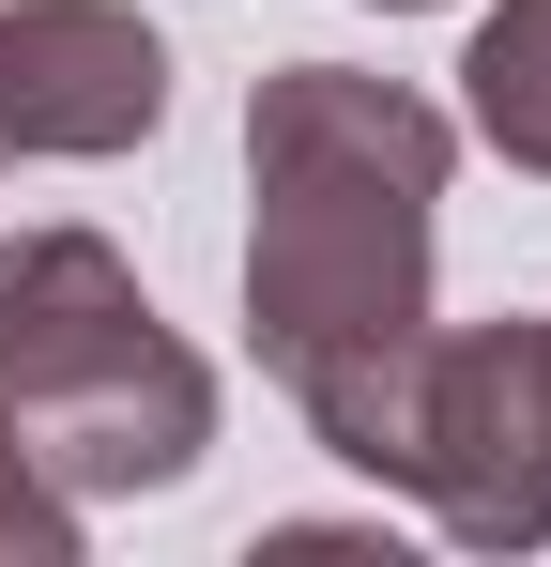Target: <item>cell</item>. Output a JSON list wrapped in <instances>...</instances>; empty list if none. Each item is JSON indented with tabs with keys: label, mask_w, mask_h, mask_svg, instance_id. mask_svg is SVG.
Instances as JSON below:
<instances>
[{
	"label": "cell",
	"mask_w": 551,
	"mask_h": 567,
	"mask_svg": "<svg viewBox=\"0 0 551 567\" xmlns=\"http://www.w3.org/2000/svg\"><path fill=\"white\" fill-rule=\"evenodd\" d=\"M459 123L551 185V0H490L475 47H459Z\"/></svg>",
	"instance_id": "cell-5"
},
{
	"label": "cell",
	"mask_w": 551,
	"mask_h": 567,
	"mask_svg": "<svg viewBox=\"0 0 551 567\" xmlns=\"http://www.w3.org/2000/svg\"><path fill=\"white\" fill-rule=\"evenodd\" d=\"M383 491H414L459 553H537L551 537V307L414 338Z\"/></svg>",
	"instance_id": "cell-3"
},
{
	"label": "cell",
	"mask_w": 551,
	"mask_h": 567,
	"mask_svg": "<svg viewBox=\"0 0 551 567\" xmlns=\"http://www.w3.org/2000/svg\"><path fill=\"white\" fill-rule=\"evenodd\" d=\"M383 16H445V0H383Z\"/></svg>",
	"instance_id": "cell-7"
},
{
	"label": "cell",
	"mask_w": 551,
	"mask_h": 567,
	"mask_svg": "<svg viewBox=\"0 0 551 567\" xmlns=\"http://www.w3.org/2000/svg\"><path fill=\"white\" fill-rule=\"evenodd\" d=\"M169 123V31L138 0H0V154H138Z\"/></svg>",
	"instance_id": "cell-4"
},
{
	"label": "cell",
	"mask_w": 551,
	"mask_h": 567,
	"mask_svg": "<svg viewBox=\"0 0 551 567\" xmlns=\"http://www.w3.org/2000/svg\"><path fill=\"white\" fill-rule=\"evenodd\" d=\"M0 430L62 506L184 491L215 461V369L107 230H0Z\"/></svg>",
	"instance_id": "cell-2"
},
{
	"label": "cell",
	"mask_w": 551,
	"mask_h": 567,
	"mask_svg": "<svg viewBox=\"0 0 551 567\" xmlns=\"http://www.w3.org/2000/svg\"><path fill=\"white\" fill-rule=\"evenodd\" d=\"M445 169L459 123L414 78H353V62H276L246 93V338H261L276 399L383 475L398 445V383L429 338V261H445Z\"/></svg>",
	"instance_id": "cell-1"
},
{
	"label": "cell",
	"mask_w": 551,
	"mask_h": 567,
	"mask_svg": "<svg viewBox=\"0 0 551 567\" xmlns=\"http://www.w3.org/2000/svg\"><path fill=\"white\" fill-rule=\"evenodd\" d=\"M0 567H77V506L31 475V445L0 430Z\"/></svg>",
	"instance_id": "cell-6"
}]
</instances>
